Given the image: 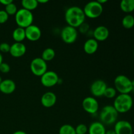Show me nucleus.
I'll list each match as a JSON object with an SVG mask.
<instances>
[{
	"mask_svg": "<svg viewBox=\"0 0 134 134\" xmlns=\"http://www.w3.org/2000/svg\"><path fill=\"white\" fill-rule=\"evenodd\" d=\"M122 24L126 29H131L134 26V16L131 14H127L122 18Z\"/></svg>",
	"mask_w": 134,
	"mask_h": 134,
	"instance_id": "24",
	"label": "nucleus"
},
{
	"mask_svg": "<svg viewBox=\"0 0 134 134\" xmlns=\"http://www.w3.org/2000/svg\"><path fill=\"white\" fill-rule=\"evenodd\" d=\"M88 132V134H105L106 130L101 122H94L90 125Z\"/></svg>",
	"mask_w": 134,
	"mask_h": 134,
	"instance_id": "19",
	"label": "nucleus"
},
{
	"mask_svg": "<svg viewBox=\"0 0 134 134\" xmlns=\"http://www.w3.org/2000/svg\"><path fill=\"white\" fill-rule=\"evenodd\" d=\"M88 128L86 125L84 124H79L76 128H75L76 134H86L88 132Z\"/></svg>",
	"mask_w": 134,
	"mask_h": 134,
	"instance_id": "28",
	"label": "nucleus"
},
{
	"mask_svg": "<svg viewBox=\"0 0 134 134\" xmlns=\"http://www.w3.org/2000/svg\"><path fill=\"white\" fill-rule=\"evenodd\" d=\"M105 134H116L114 130H109L106 131Z\"/></svg>",
	"mask_w": 134,
	"mask_h": 134,
	"instance_id": "33",
	"label": "nucleus"
},
{
	"mask_svg": "<svg viewBox=\"0 0 134 134\" xmlns=\"http://www.w3.org/2000/svg\"><path fill=\"white\" fill-rule=\"evenodd\" d=\"M5 10L9 14V16L15 15L16 13L18 11V9H17V7L16 5V4L13 2L9 4L8 5H7V6H5Z\"/></svg>",
	"mask_w": 134,
	"mask_h": 134,
	"instance_id": "26",
	"label": "nucleus"
},
{
	"mask_svg": "<svg viewBox=\"0 0 134 134\" xmlns=\"http://www.w3.org/2000/svg\"><path fill=\"white\" fill-rule=\"evenodd\" d=\"M9 14L5 10H0V24L5 23L9 19Z\"/></svg>",
	"mask_w": 134,
	"mask_h": 134,
	"instance_id": "29",
	"label": "nucleus"
},
{
	"mask_svg": "<svg viewBox=\"0 0 134 134\" xmlns=\"http://www.w3.org/2000/svg\"><path fill=\"white\" fill-rule=\"evenodd\" d=\"M38 3H47L48 2V0H37Z\"/></svg>",
	"mask_w": 134,
	"mask_h": 134,
	"instance_id": "35",
	"label": "nucleus"
},
{
	"mask_svg": "<svg viewBox=\"0 0 134 134\" xmlns=\"http://www.w3.org/2000/svg\"><path fill=\"white\" fill-rule=\"evenodd\" d=\"M119 113L113 105H105L102 108L99 114L101 122L104 125H111L116 122Z\"/></svg>",
	"mask_w": 134,
	"mask_h": 134,
	"instance_id": "3",
	"label": "nucleus"
},
{
	"mask_svg": "<svg viewBox=\"0 0 134 134\" xmlns=\"http://www.w3.org/2000/svg\"><path fill=\"white\" fill-rule=\"evenodd\" d=\"M16 90V84L13 80H3L0 84V92L5 94H10Z\"/></svg>",
	"mask_w": 134,
	"mask_h": 134,
	"instance_id": "17",
	"label": "nucleus"
},
{
	"mask_svg": "<svg viewBox=\"0 0 134 134\" xmlns=\"http://www.w3.org/2000/svg\"><path fill=\"white\" fill-rule=\"evenodd\" d=\"M114 85L116 91L120 94H129L133 90L132 81L124 75H118L115 79Z\"/></svg>",
	"mask_w": 134,
	"mask_h": 134,
	"instance_id": "4",
	"label": "nucleus"
},
{
	"mask_svg": "<svg viewBox=\"0 0 134 134\" xmlns=\"http://www.w3.org/2000/svg\"><path fill=\"white\" fill-rule=\"evenodd\" d=\"M13 134H27V133H26L25 132H24V131L18 130V131H16V132H14Z\"/></svg>",
	"mask_w": 134,
	"mask_h": 134,
	"instance_id": "34",
	"label": "nucleus"
},
{
	"mask_svg": "<svg viewBox=\"0 0 134 134\" xmlns=\"http://www.w3.org/2000/svg\"><path fill=\"white\" fill-rule=\"evenodd\" d=\"M59 134H76L75 130L70 124H64L60 128Z\"/></svg>",
	"mask_w": 134,
	"mask_h": 134,
	"instance_id": "25",
	"label": "nucleus"
},
{
	"mask_svg": "<svg viewBox=\"0 0 134 134\" xmlns=\"http://www.w3.org/2000/svg\"></svg>",
	"mask_w": 134,
	"mask_h": 134,
	"instance_id": "40",
	"label": "nucleus"
},
{
	"mask_svg": "<svg viewBox=\"0 0 134 134\" xmlns=\"http://www.w3.org/2000/svg\"><path fill=\"white\" fill-rule=\"evenodd\" d=\"M56 56V52L52 48H47L43 51L41 55V58L46 62L48 61L53 60Z\"/></svg>",
	"mask_w": 134,
	"mask_h": 134,
	"instance_id": "23",
	"label": "nucleus"
},
{
	"mask_svg": "<svg viewBox=\"0 0 134 134\" xmlns=\"http://www.w3.org/2000/svg\"><path fill=\"white\" fill-rule=\"evenodd\" d=\"M94 39L97 41H105L109 36V30L106 26H99L96 27L93 31Z\"/></svg>",
	"mask_w": 134,
	"mask_h": 134,
	"instance_id": "15",
	"label": "nucleus"
},
{
	"mask_svg": "<svg viewBox=\"0 0 134 134\" xmlns=\"http://www.w3.org/2000/svg\"><path fill=\"white\" fill-rule=\"evenodd\" d=\"M3 63V56L1 54V53L0 52V65Z\"/></svg>",
	"mask_w": 134,
	"mask_h": 134,
	"instance_id": "37",
	"label": "nucleus"
},
{
	"mask_svg": "<svg viewBox=\"0 0 134 134\" xmlns=\"http://www.w3.org/2000/svg\"><path fill=\"white\" fill-rule=\"evenodd\" d=\"M107 88V84L103 80H96L90 86V92L94 96L101 97L104 95Z\"/></svg>",
	"mask_w": 134,
	"mask_h": 134,
	"instance_id": "11",
	"label": "nucleus"
},
{
	"mask_svg": "<svg viewBox=\"0 0 134 134\" xmlns=\"http://www.w3.org/2000/svg\"><path fill=\"white\" fill-rule=\"evenodd\" d=\"M133 106V99L130 94H120L114 100L113 107L119 113L128 112Z\"/></svg>",
	"mask_w": 134,
	"mask_h": 134,
	"instance_id": "2",
	"label": "nucleus"
},
{
	"mask_svg": "<svg viewBox=\"0 0 134 134\" xmlns=\"http://www.w3.org/2000/svg\"><path fill=\"white\" fill-rule=\"evenodd\" d=\"M59 79L60 78L56 72L47 71L41 77V82L45 87L50 88L58 84Z\"/></svg>",
	"mask_w": 134,
	"mask_h": 134,
	"instance_id": "9",
	"label": "nucleus"
},
{
	"mask_svg": "<svg viewBox=\"0 0 134 134\" xmlns=\"http://www.w3.org/2000/svg\"><path fill=\"white\" fill-rule=\"evenodd\" d=\"M120 9L124 13H131L134 10V0H122L120 4Z\"/></svg>",
	"mask_w": 134,
	"mask_h": 134,
	"instance_id": "21",
	"label": "nucleus"
},
{
	"mask_svg": "<svg viewBox=\"0 0 134 134\" xmlns=\"http://www.w3.org/2000/svg\"><path fill=\"white\" fill-rule=\"evenodd\" d=\"M10 65H9L7 63L3 62L2 64L0 65V72H1V73H7L10 71Z\"/></svg>",
	"mask_w": 134,
	"mask_h": 134,
	"instance_id": "31",
	"label": "nucleus"
},
{
	"mask_svg": "<svg viewBox=\"0 0 134 134\" xmlns=\"http://www.w3.org/2000/svg\"><path fill=\"white\" fill-rule=\"evenodd\" d=\"M10 45L7 43H2L0 44V52L3 53H8L10 51Z\"/></svg>",
	"mask_w": 134,
	"mask_h": 134,
	"instance_id": "30",
	"label": "nucleus"
},
{
	"mask_svg": "<svg viewBox=\"0 0 134 134\" xmlns=\"http://www.w3.org/2000/svg\"><path fill=\"white\" fill-rule=\"evenodd\" d=\"M99 44L96 39L90 38L86 40L84 44V51L88 54H93L98 49Z\"/></svg>",
	"mask_w": 134,
	"mask_h": 134,
	"instance_id": "18",
	"label": "nucleus"
},
{
	"mask_svg": "<svg viewBox=\"0 0 134 134\" xmlns=\"http://www.w3.org/2000/svg\"><path fill=\"white\" fill-rule=\"evenodd\" d=\"M12 36H13V39L16 43H22V41H23L26 39L25 29L20 27H16L13 31Z\"/></svg>",
	"mask_w": 134,
	"mask_h": 134,
	"instance_id": "20",
	"label": "nucleus"
},
{
	"mask_svg": "<svg viewBox=\"0 0 134 134\" xmlns=\"http://www.w3.org/2000/svg\"><path fill=\"white\" fill-rule=\"evenodd\" d=\"M85 14L83 9L77 6L68 8L65 13V22L68 26L73 27H79L85 20Z\"/></svg>",
	"mask_w": 134,
	"mask_h": 134,
	"instance_id": "1",
	"label": "nucleus"
},
{
	"mask_svg": "<svg viewBox=\"0 0 134 134\" xmlns=\"http://www.w3.org/2000/svg\"><path fill=\"white\" fill-rule=\"evenodd\" d=\"M78 37L77 28L67 26L62 29L61 31V38L64 43L72 44L76 41Z\"/></svg>",
	"mask_w": 134,
	"mask_h": 134,
	"instance_id": "8",
	"label": "nucleus"
},
{
	"mask_svg": "<svg viewBox=\"0 0 134 134\" xmlns=\"http://www.w3.org/2000/svg\"><path fill=\"white\" fill-rule=\"evenodd\" d=\"M26 38L30 41H36L41 37V30L36 25L31 24L25 28Z\"/></svg>",
	"mask_w": 134,
	"mask_h": 134,
	"instance_id": "13",
	"label": "nucleus"
},
{
	"mask_svg": "<svg viewBox=\"0 0 134 134\" xmlns=\"http://www.w3.org/2000/svg\"><path fill=\"white\" fill-rule=\"evenodd\" d=\"M83 11L85 16L94 19L100 16L103 11V7L98 1H90L85 5Z\"/></svg>",
	"mask_w": 134,
	"mask_h": 134,
	"instance_id": "6",
	"label": "nucleus"
},
{
	"mask_svg": "<svg viewBox=\"0 0 134 134\" xmlns=\"http://www.w3.org/2000/svg\"><path fill=\"white\" fill-rule=\"evenodd\" d=\"M21 3L23 9L30 11L35 9L39 5L37 0H22Z\"/></svg>",
	"mask_w": 134,
	"mask_h": 134,
	"instance_id": "22",
	"label": "nucleus"
},
{
	"mask_svg": "<svg viewBox=\"0 0 134 134\" xmlns=\"http://www.w3.org/2000/svg\"><path fill=\"white\" fill-rule=\"evenodd\" d=\"M116 90L113 87H107L104 93V96L107 98H113L116 96Z\"/></svg>",
	"mask_w": 134,
	"mask_h": 134,
	"instance_id": "27",
	"label": "nucleus"
},
{
	"mask_svg": "<svg viewBox=\"0 0 134 134\" xmlns=\"http://www.w3.org/2000/svg\"><path fill=\"white\" fill-rule=\"evenodd\" d=\"M2 81H3L2 78H1V76H0V84H1V82H2Z\"/></svg>",
	"mask_w": 134,
	"mask_h": 134,
	"instance_id": "38",
	"label": "nucleus"
},
{
	"mask_svg": "<svg viewBox=\"0 0 134 134\" xmlns=\"http://www.w3.org/2000/svg\"><path fill=\"white\" fill-rule=\"evenodd\" d=\"M133 56H134V51H133Z\"/></svg>",
	"mask_w": 134,
	"mask_h": 134,
	"instance_id": "39",
	"label": "nucleus"
},
{
	"mask_svg": "<svg viewBox=\"0 0 134 134\" xmlns=\"http://www.w3.org/2000/svg\"><path fill=\"white\" fill-rule=\"evenodd\" d=\"M30 69L34 75L41 77L47 71V64L41 58H35L30 63Z\"/></svg>",
	"mask_w": 134,
	"mask_h": 134,
	"instance_id": "7",
	"label": "nucleus"
},
{
	"mask_svg": "<svg viewBox=\"0 0 134 134\" xmlns=\"http://www.w3.org/2000/svg\"><path fill=\"white\" fill-rule=\"evenodd\" d=\"M13 2V0H0V4H2L5 6H7Z\"/></svg>",
	"mask_w": 134,
	"mask_h": 134,
	"instance_id": "32",
	"label": "nucleus"
},
{
	"mask_svg": "<svg viewBox=\"0 0 134 134\" xmlns=\"http://www.w3.org/2000/svg\"><path fill=\"white\" fill-rule=\"evenodd\" d=\"M57 98L54 93L52 92H47L42 96L41 98V103L43 107L46 108L52 107L56 104Z\"/></svg>",
	"mask_w": 134,
	"mask_h": 134,
	"instance_id": "14",
	"label": "nucleus"
},
{
	"mask_svg": "<svg viewBox=\"0 0 134 134\" xmlns=\"http://www.w3.org/2000/svg\"><path fill=\"white\" fill-rule=\"evenodd\" d=\"M26 52V47L24 43L15 42L10 45L9 53L14 58H20L23 56Z\"/></svg>",
	"mask_w": 134,
	"mask_h": 134,
	"instance_id": "16",
	"label": "nucleus"
},
{
	"mask_svg": "<svg viewBox=\"0 0 134 134\" xmlns=\"http://www.w3.org/2000/svg\"><path fill=\"white\" fill-rule=\"evenodd\" d=\"M83 109L89 114H95L98 112L99 109V103L93 97H86L83 99L82 103Z\"/></svg>",
	"mask_w": 134,
	"mask_h": 134,
	"instance_id": "10",
	"label": "nucleus"
},
{
	"mask_svg": "<svg viewBox=\"0 0 134 134\" xmlns=\"http://www.w3.org/2000/svg\"><path fill=\"white\" fill-rule=\"evenodd\" d=\"M116 134H133V128L127 120H119L115 123L114 128Z\"/></svg>",
	"mask_w": 134,
	"mask_h": 134,
	"instance_id": "12",
	"label": "nucleus"
},
{
	"mask_svg": "<svg viewBox=\"0 0 134 134\" xmlns=\"http://www.w3.org/2000/svg\"><path fill=\"white\" fill-rule=\"evenodd\" d=\"M98 2L99 3H100L101 5H103V4H104L105 3L107 2V0H98Z\"/></svg>",
	"mask_w": 134,
	"mask_h": 134,
	"instance_id": "36",
	"label": "nucleus"
},
{
	"mask_svg": "<svg viewBox=\"0 0 134 134\" xmlns=\"http://www.w3.org/2000/svg\"><path fill=\"white\" fill-rule=\"evenodd\" d=\"M15 21L18 27L25 29L32 24L34 16L31 11L22 8L18 9L16 13Z\"/></svg>",
	"mask_w": 134,
	"mask_h": 134,
	"instance_id": "5",
	"label": "nucleus"
}]
</instances>
